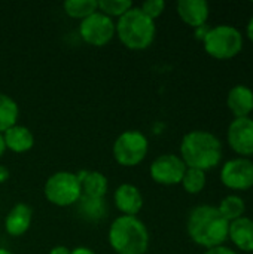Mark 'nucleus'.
I'll list each match as a JSON object with an SVG mask.
<instances>
[{"label":"nucleus","instance_id":"f257e3e1","mask_svg":"<svg viewBox=\"0 0 253 254\" xmlns=\"http://www.w3.org/2000/svg\"><path fill=\"white\" fill-rule=\"evenodd\" d=\"M227 222L215 205L201 204L194 207L186 219V232L191 241L203 249L225 246L228 241Z\"/></svg>","mask_w":253,"mask_h":254},{"label":"nucleus","instance_id":"f03ea898","mask_svg":"<svg viewBox=\"0 0 253 254\" xmlns=\"http://www.w3.org/2000/svg\"><path fill=\"white\" fill-rule=\"evenodd\" d=\"M179 156L188 168L207 173L221 165L224 147L219 137L206 129H192L182 137Z\"/></svg>","mask_w":253,"mask_h":254},{"label":"nucleus","instance_id":"7ed1b4c3","mask_svg":"<svg viewBox=\"0 0 253 254\" xmlns=\"http://www.w3.org/2000/svg\"><path fill=\"white\" fill-rule=\"evenodd\" d=\"M107 241L116 254H146L151 237L137 216H118L109 226Z\"/></svg>","mask_w":253,"mask_h":254},{"label":"nucleus","instance_id":"20e7f679","mask_svg":"<svg viewBox=\"0 0 253 254\" xmlns=\"http://www.w3.org/2000/svg\"><path fill=\"white\" fill-rule=\"evenodd\" d=\"M115 25L119 42L131 51L148 49L157 37L155 21L146 16L139 6H133L118 18Z\"/></svg>","mask_w":253,"mask_h":254},{"label":"nucleus","instance_id":"39448f33","mask_svg":"<svg viewBox=\"0 0 253 254\" xmlns=\"http://www.w3.org/2000/svg\"><path fill=\"white\" fill-rule=\"evenodd\" d=\"M243 45V33L231 24H219L210 27L207 36L203 40L206 54L219 61H227L237 57L242 52Z\"/></svg>","mask_w":253,"mask_h":254},{"label":"nucleus","instance_id":"423d86ee","mask_svg":"<svg viewBox=\"0 0 253 254\" xmlns=\"http://www.w3.org/2000/svg\"><path fill=\"white\" fill-rule=\"evenodd\" d=\"M43 195L55 207L64 208L78 204L82 198V189L76 173L57 171L51 174L43 185Z\"/></svg>","mask_w":253,"mask_h":254},{"label":"nucleus","instance_id":"0eeeda50","mask_svg":"<svg viewBox=\"0 0 253 254\" xmlns=\"http://www.w3.org/2000/svg\"><path fill=\"white\" fill-rule=\"evenodd\" d=\"M149 152V140L139 129L121 132L112 146V155L121 167H137L145 161Z\"/></svg>","mask_w":253,"mask_h":254},{"label":"nucleus","instance_id":"6e6552de","mask_svg":"<svg viewBox=\"0 0 253 254\" xmlns=\"http://www.w3.org/2000/svg\"><path fill=\"white\" fill-rule=\"evenodd\" d=\"M79 36L81 39L95 48H103L112 42L116 36V25L112 18L101 12H95L88 18L82 19L79 24Z\"/></svg>","mask_w":253,"mask_h":254},{"label":"nucleus","instance_id":"1a4fd4ad","mask_svg":"<svg viewBox=\"0 0 253 254\" xmlns=\"http://www.w3.org/2000/svg\"><path fill=\"white\" fill-rule=\"evenodd\" d=\"M221 183L234 192H245L253 188V161L251 158H231L219 171Z\"/></svg>","mask_w":253,"mask_h":254},{"label":"nucleus","instance_id":"9d476101","mask_svg":"<svg viewBox=\"0 0 253 254\" xmlns=\"http://www.w3.org/2000/svg\"><path fill=\"white\" fill-rule=\"evenodd\" d=\"M186 168L188 167L179 155L163 153L152 161L149 167V176L161 186H176L180 185Z\"/></svg>","mask_w":253,"mask_h":254},{"label":"nucleus","instance_id":"9b49d317","mask_svg":"<svg viewBox=\"0 0 253 254\" xmlns=\"http://www.w3.org/2000/svg\"><path fill=\"white\" fill-rule=\"evenodd\" d=\"M227 143L240 158L253 156V119L234 118L227 129Z\"/></svg>","mask_w":253,"mask_h":254},{"label":"nucleus","instance_id":"f8f14e48","mask_svg":"<svg viewBox=\"0 0 253 254\" xmlns=\"http://www.w3.org/2000/svg\"><path fill=\"white\" fill-rule=\"evenodd\" d=\"M113 202L121 216H137L145 205L140 189L131 183H122L115 189Z\"/></svg>","mask_w":253,"mask_h":254},{"label":"nucleus","instance_id":"ddd939ff","mask_svg":"<svg viewBox=\"0 0 253 254\" xmlns=\"http://www.w3.org/2000/svg\"><path fill=\"white\" fill-rule=\"evenodd\" d=\"M179 18L191 28L206 25L210 16V6L206 0H179L176 3Z\"/></svg>","mask_w":253,"mask_h":254},{"label":"nucleus","instance_id":"4468645a","mask_svg":"<svg viewBox=\"0 0 253 254\" xmlns=\"http://www.w3.org/2000/svg\"><path fill=\"white\" fill-rule=\"evenodd\" d=\"M33 210L25 202L15 204L4 217V231L9 237L18 238L22 237L31 226Z\"/></svg>","mask_w":253,"mask_h":254},{"label":"nucleus","instance_id":"2eb2a0df","mask_svg":"<svg viewBox=\"0 0 253 254\" xmlns=\"http://www.w3.org/2000/svg\"><path fill=\"white\" fill-rule=\"evenodd\" d=\"M228 240L233 246L246 254L253 253V219L245 216L230 223Z\"/></svg>","mask_w":253,"mask_h":254},{"label":"nucleus","instance_id":"dca6fc26","mask_svg":"<svg viewBox=\"0 0 253 254\" xmlns=\"http://www.w3.org/2000/svg\"><path fill=\"white\" fill-rule=\"evenodd\" d=\"M228 110L234 118H249L253 112V91L246 85H234L227 95Z\"/></svg>","mask_w":253,"mask_h":254},{"label":"nucleus","instance_id":"f3484780","mask_svg":"<svg viewBox=\"0 0 253 254\" xmlns=\"http://www.w3.org/2000/svg\"><path fill=\"white\" fill-rule=\"evenodd\" d=\"M76 176L81 182L82 196L104 199V196L109 190V180L103 173H100V171H79V173H76Z\"/></svg>","mask_w":253,"mask_h":254},{"label":"nucleus","instance_id":"a211bd4d","mask_svg":"<svg viewBox=\"0 0 253 254\" xmlns=\"http://www.w3.org/2000/svg\"><path fill=\"white\" fill-rule=\"evenodd\" d=\"M3 140L6 150L13 153H25L34 146V134L30 131V128L18 124L3 132Z\"/></svg>","mask_w":253,"mask_h":254},{"label":"nucleus","instance_id":"6ab92c4d","mask_svg":"<svg viewBox=\"0 0 253 254\" xmlns=\"http://www.w3.org/2000/svg\"><path fill=\"white\" fill-rule=\"evenodd\" d=\"M216 208L219 210L222 217L230 223L246 216V202L237 193H230L224 196L216 205Z\"/></svg>","mask_w":253,"mask_h":254},{"label":"nucleus","instance_id":"aec40b11","mask_svg":"<svg viewBox=\"0 0 253 254\" xmlns=\"http://www.w3.org/2000/svg\"><path fill=\"white\" fill-rule=\"evenodd\" d=\"M18 118H19V107L16 101L10 95L0 92V134L16 125Z\"/></svg>","mask_w":253,"mask_h":254},{"label":"nucleus","instance_id":"412c9836","mask_svg":"<svg viewBox=\"0 0 253 254\" xmlns=\"http://www.w3.org/2000/svg\"><path fill=\"white\" fill-rule=\"evenodd\" d=\"M63 9L67 16L82 21L98 10V0H66Z\"/></svg>","mask_w":253,"mask_h":254},{"label":"nucleus","instance_id":"4be33fe9","mask_svg":"<svg viewBox=\"0 0 253 254\" xmlns=\"http://www.w3.org/2000/svg\"><path fill=\"white\" fill-rule=\"evenodd\" d=\"M78 211L86 220L98 222V220L104 219V216H106V201L98 199V198L82 196L78 201Z\"/></svg>","mask_w":253,"mask_h":254},{"label":"nucleus","instance_id":"5701e85b","mask_svg":"<svg viewBox=\"0 0 253 254\" xmlns=\"http://www.w3.org/2000/svg\"><path fill=\"white\" fill-rule=\"evenodd\" d=\"M183 190L189 195H198L204 190L206 185H207V176L204 171L201 170H195V168H186L183 179L180 182Z\"/></svg>","mask_w":253,"mask_h":254},{"label":"nucleus","instance_id":"b1692460","mask_svg":"<svg viewBox=\"0 0 253 254\" xmlns=\"http://www.w3.org/2000/svg\"><path fill=\"white\" fill-rule=\"evenodd\" d=\"M130 0H98V12L107 15L109 18H121L125 12L133 7Z\"/></svg>","mask_w":253,"mask_h":254},{"label":"nucleus","instance_id":"393cba45","mask_svg":"<svg viewBox=\"0 0 253 254\" xmlns=\"http://www.w3.org/2000/svg\"><path fill=\"white\" fill-rule=\"evenodd\" d=\"M139 7H140V10L146 16H149L151 19L155 21L157 18H160L164 13V10H166V1L164 0H146Z\"/></svg>","mask_w":253,"mask_h":254},{"label":"nucleus","instance_id":"a878e982","mask_svg":"<svg viewBox=\"0 0 253 254\" xmlns=\"http://www.w3.org/2000/svg\"><path fill=\"white\" fill-rule=\"evenodd\" d=\"M204 254H239L237 250L228 247V246H218V247H212V249H207Z\"/></svg>","mask_w":253,"mask_h":254},{"label":"nucleus","instance_id":"bb28decb","mask_svg":"<svg viewBox=\"0 0 253 254\" xmlns=\"http://www.w3.org/2000/svg\"><path fill=\"white\" fill-rule=\"evenodd\" d=\"M209 30H210V25H209V24H206V25H201V27H198V28H194L195 39H197V40H200V42H203V40H204V37L207 36Z\"/></svg>","mask_w":253,"mask_h":254},{"label":"nucleus","instance_id":"cd10ccee","mask_svg":"<svg viewBox=\"0 0 253 254\" xmlns=\"http://www.w3.org/2000/svg\"><path fill=\"white\" fill-rule=\"evenodd\" d=\"M10 177V171L6 165H0V185L6 183Z\"/></svg>","mask_w":253,"mask_h":254},{"label":"nucleus","instance_id":"c85d7f7f","mask_svg":"<svg viewBox=\"0 0 253 254\" xmlns=\"http://www.w3.org/2000/svg\"><path fill=\"white\" fill-rule=\"evenodd\" d=\"M72 249L66 247V246H55L49 250V254H70Z\"/></svg>","mask_w":253,"mask_h":254},{"label":"nucleus","instance_id":"c756f323","mask_svg":"<svg viewBox=\"0 0 253 254\" xmlns=\"http://www.w3.org/2000/svg\"><path fill=\"white\" fill-rule=\"evenodd\" d=\"M70 254H97L94 250L88 249V247H75L72 249Z\"/></svg>","mask_w":253,"mask_h":254},{"label":"nucleus","instance_id":"7c9ffc66","mask_svg":"<svg viewBox=\"0 0 253 254\" xmlns=\"http://www.w3.org/2000/svg\"><path fill=\"white\" fill-rule=\"evenodd\" d=\"M246 37L253 43V16H251V19L246 25Z\"/></svg>","mask_w":253,"mask_h":254},{"label":"nucleus","instance_id":"2f4dec72","mask_svg":"<svg viewBox=\"0 0 253 254\" xmlns=\"http://www.w3.org/2000/svg\"><path fill=\"white\" fill-rule=\"evenodd\" d=\"M6 152V146H4V140H3V134H0V158L4 155Z\"/></svg>","mask_w":253,"mask_h":254},{"label":"nucleus","instance_id":"473e14b6","mask_svg":"<svg viewBox=\"0 0 253 254\" xmlns=\"http://www.w3.org/2000/svg\"><path fill=\"white\" fill-rule=\"evenodd\" d=\"M0 254H12L7 249H0Z\"/></svg>","mask_w":253,"mask_h":254},{"label":"nucleus","instance_id":"72a5a7b5","mask_svg":"<svg viewBox=\"0 0 253 254\" xmlns=\"http://www.w3.org/2000/svg\"><path fill=\"white\" fill-rule=\"evenodd\" d=\"M252 254H253V253H252Z\"/></svg>","mask_w":253,"mask_h":254}]
</instances>
